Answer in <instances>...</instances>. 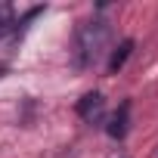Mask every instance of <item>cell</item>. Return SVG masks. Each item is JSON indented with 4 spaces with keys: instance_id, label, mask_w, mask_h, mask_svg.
Returning a JSON list of instances; mask_svg holds the SVG:
<instances>
[{
    "instance_id": "obj_1",
    "label": "cell",
    "mask_w": 158,
    "mask_h": 158,
    "mask_svg": "<svg viewBox=\"0 0 158 158\" xmlns=\"http://www.w3.org/2000/svg\"><path fill=\"white\" fill-rule=\"evenodd\" d=\"M109 40H112L109 22L93 19V22L81 25V31H77V62H81L84 68L96 65V62L102 59V53L109 50Z\"/></svg>"
},
{
    "instance_id": "obj_2",
    "label": "cell",
    "mask_w": 158,
    "mask_h": 158,
    "mask_svg": "<svg viewBox=\"0 0 158 158\" xmlns=\"http://www.w3.org/2000/svg\"><path fill=\"white\" fill-rule=\"evenodd\" d=\"M77 115H81L84 121H90V124L102 121V115H106V99H102V93H84L81 99H77Z\"/></svg>"
},
{
    "instance_id": "obj_3",
    "label": "cell",
    "mask_w": 158,
    "mask_h": 158,
    "mask_svg": "<svg viewBox=\"0 0 158 158\" xmlns=\"http://www.w3.org/2000/svg\"><path fill=\"white\" fill-rule=\"evenodd\" d=\"M130 53H133V40L127 37V40H121V44L112 50V56H109V71H112V74H118V71L124 68V62L130 59Z\"/></svg>"
},
{
    "instance_id": "obj_4",
    "label": "cell",
    "mask_w": 158,
    "mask_h": 158,
    "mask_svg": "<svg viewBox=\"0 0 158 158\" xmlns=\"http://www.w3.org/2000/svg\"><path fill=\"white\" fill-rule=\"evenodd\" d=\"M127 112H130V102H121V112H115L112 115V121H109V136H115V139H121L124 133H127Z\"/></svg>"
},
{
    "instance_id": "obj_5",
    "label": "cell",
    "mask_w": 158,
    "mask_h": 158,
    "mask_svg": "<svg viewBox=\"0 0 158 158\" xmlns=\"http://www.w3.org/2000/svg\"><path fill=\"white\" fill-rule=\"evenodd\" d=\"M10 28H13V6L0 0V37H3Z\"/></svg>"
}]
</instances>
